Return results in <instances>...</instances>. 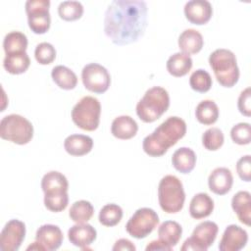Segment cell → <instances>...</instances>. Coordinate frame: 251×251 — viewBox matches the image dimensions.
Returning a JSON list of instances; mask_svg holds the SVG:
<instances>
[{
    "instance_id": "cell-34",
    "label": "cell",
    "mask_w": 251,
    "mask_h": 251,
    "mask_svg": "<svg viewBox=\"0 0 251 251\" xmlns=\"http://www.w3.org/2000/svg\"><path fill=\"white\" fill-rule=\"evenodd\" d=\"M212 84L213 80L210 74L203 69L194 71L189 77L190 87L199 93H205L209 91L212 87Z\"/></svg>"
},
{
    "instance_id": "cell-9",
    "label": "cell",
    "mask_w": 251,
    "mask_h": 251,
    "mask_svg": "<svg viewBox=\"0 0 251 251\" xmlns=\"http://www.w3.org/2000/svg\"><path fill=\"white\" fill-rule=\"evenodd\" d=\"M158 224V214L151 208L143 207L137 209L129 218L126 225V230L130 236L142 239L148 236Z\"/></svg>"
},
{
    "instance_id": "cell-14",
    "label": "cell",
    "mask_w": 251,
    "mask_h": 251,
    "mask_svg": "<svg viewBox=\"0 0 251 251\" xmlns=\"http://www.w3.org/2000/svg\"><path fill=\"white\" fill-rule=\"evenodd\" d=\"M248 242V233L245 229L236 225H229L226 227L219 249L221 251H239Z\"/></svg>"
},
{
    "instance_id": "cell-12",
    "label": "cell",
    "mask_w": 251,
    "mask_h": 251,
    "mask_svg": "<svg viewBox=\"0 0 251 251\" xmlns=\"http://www.w3.org/2000/svg\"><path fill=\"white\" fill-rule=\"evenodd\" d=\"M81 80L84 87L97 94L106 92L111 84V75L107 69L100 64L90 63L81 71Z\"/></svg>"
},
{
    "instance_id": "cell-22",
    "label": "cell",
    "mask_w": 251,
    "mask_h": 251,
    "mask_svg": "<svg viewBox=\"0 0 251 251\" xmlns=\"http://www.w3.org/2000/svg\"><path fill=\"white\" fill-rule=\"evenodd\" d=\"M214 210L213 199L205 192L195 194L189 204V214L195 220L209 217Z\"/></svg>"
},
{
    "instance_id": "cell-13",
    "label": "cell",
    "mask_w": 251,
    "mask_h": 251,
    "mask_svg": "<svg viewBox=\"0 0 251 251\" xmlns=\"http://www.w3.org/2000/svg\"><path fill=\"white\" fill-rule=\"evenodd\" d=\"M25 237V225L24 222L13 219L4 226L0 233V250L17 251Z\"/></svg>"
},
{
    "instance_id": "cell-11",
    "label": "cell",
    "mask_w": 251,
    "mask_h": 251,
    "mask_svg": "<svg viewBox=\"0 0 251 251\" xmlns=\"http://www.w3.org/2000/svg\"><path fill=\"white\" fill-rule=\"evenodd\" d=\"M219 231L216 223L205 221L196 226L190 237L186 238L180 247L181 251H206L214 243Z\"/></svg>"
},
{
    "instance_id": "cell-38",
    "label": "cell",
    "mask_w": 251,
    "mask_h": 251,
    "mask_svg": "<svg viewBox=\"0 0 251 251\" xmlns=\"http://www.w3.org/2000/svg\"><path fill=\"white\" fill-rule=\"evenodd\" d=\"M236 172L241 180L249 182L251 180V161L250 155L242 156L236 163Z\"/></svg>"
},
{
    "instance_id": "cell-30",
    "label": "cell",
    "mask_w": 251,
    "mask_h": 251,
    "mask_svg": "<svg viewBox=\"0 0 251 251\" xmlns=\"http://www.w3.org/2000/svg\"><path fill=\"white\" fill-rule=\"evenodd\" d=\"M94 214V208L89 201L78 200L72 204L69 217L71 220L76 224L87 223Z\"/></svg>"
},
{
    "instance_id": "cell-39",
    "label": "cell",
    "mask_w": 251,
    "mask_h": 251,
    "mask_svg": "<svg viewBox=\"0 0 251 251\" xmlns=\"http://www.w3.org/2000/svg\"><path fill=\"white\" fill-rule=\"evenodd\" d=\"M238 111L245 117L251 116V88L246 87L241 91L237 100Z\"/></svg>"
},
{
    "instance_id": "cell-29",
    "label": "cell",
    "mask_w": 251,
    "mask_h": 251,
    "mask_svg": "<svg viewBox=\"0 0 251 251\" xmlns=\"http://www.w3.org/2000/svg\"><path fill=\"white\" fill-rule=\"evenodd\" d=\"M219 107L218 105L210 99L202 100L196 107L195 117L196 120L205 126H210L215 124L219 118Z\"/></svg>"
},
{
    "instance_id": "cell-28",
    "label": "cell",
    "mask_w": 251,
    "mask_h": 251,
    "mask_svg": "<svg viewBox=\"0 0 251 251\" xmlns=\"http://www.w3.org/2000/svg\"><path fill=\"white\" fill-rule=\"evenodd\" d=\"M51 76L53 81L64 90H72L77 84L76 75L66 66L59 65L54 67L51 72Z\"/></svg>"
},
{
    "instance_id": "cell-6",
    "label": "cell",
    "mask_w": 251,
    "mask_h": 251,
    "mask_svg": "<svg viewBox=\"0 0 251 251\" xmlns=\"http://www.w3.org/2000/svg\"><path fill=\"white\" fill-rule=\"evenodd\" d=\"M158 200L161 209L168 214L178 213L183 208L185 193L177 176L168 175L162 177L158 185Z\"/></svg>"
},
{
    "instance_id": "cell-4",
    "label": "cell",
    "mask_w": 251,
    "mask_h": 251,
    "mask_svg": "<svg viewBox=\"0 0 251 251\" xmlns=\"http://www.w3.org/2000/svg\"><path fill=\"white\" fill-rule=\"evenodd\" d=\"M209 65L222 86L229 88L237 83L239 69L232 51L225 48L216 49L209 56Z\"/></svg>"
},
{
    "instance_id": "cell-8",
    "label": "cell",
    "mask_w": 251,
    "mask_h": 251,
    "mask_svg": "<svg viewBox=\"0 0 251 251\" xmlns=\"http://www.w3.org/2000/svg\"><path fill=\"white\" fill-rule=\"evenodd\" d=\"M101 104L93 96L82 97L72 110V120L74 124L86 131H93L100 124Z\"/></svg>"
},
{
    "instance_id": "cell-5",
    "label": "cell",
    "mask_w": 251,
    "mask_h": 251,
    "mask_svg": "<svg viewBox=\"0 0 251 251\" xmlns=\"http://www.w3.org/2000/svg\"><path fill=\"white\" fill-rule=\"evenodd\" d=\"M170 107V95L162 86L146 90L136 104V115L144 123H153L163 116Z\"/></svg>"
},
{
    "instance_id": "cell-2",
    "label": "cell",
    "mask_w": 251,
    "mask_h": 251,
    "mask_svg": "<svg viewBox=\"0 0 251 251\" xmlns=\"http://www.w3.org/2000/svg\"><path fill=\"white\" fill-rule=\"evenodd\" d=\"M186 133L185 122L176 116L169 117L154 131L144 137L143 151L150 157L163 156Z\"/></svg>"
},
{
    "instance_id": "cell-32",
    "label": "cell",
    "mask_w": 251,
    "mask_h": 251,
    "mask_svg": "<svg viewBox=\"0 0 251 251\" xmlns=\"http://www.w3.org/2000/svg\"><path fill=\"white\" fill-rule=\"evenodd\" d=\"M123 218V209L114 203L106 204L99 212V223L105 226H117Z\"/></svg>"
},
{
    "instance_id": "cell-15",
    "label": "cell",
    "mask_w": 251,
    "mask_h": 251,
    "mask_svg": "<svg viewBox=\"0 0 251 251\" xmlns=\"http://www.w3.org/2000/svg\"><path fill=\"white\" fill-rule=\"evenodd\" d=\"M184 16L188 22L196 25L207 24L213 15V8L209 1L191 0L184 6Z\"/></svg>"
},
{
    "instance_id": "cell-17",
    "label": "cell",
    "mask_w": 251,
    "mask_h": 251,
    "mask_svg": "<svg viewBox=\"0 0 251 251\" xmlns=\"http://www.w3.org/2000/svg\"><path fill=\"white\" fill-rule=\"evenodd\" d=\"M233 184V176L229 169L219 167L212 171L208 177L209 189L217 195H225L230 191Z\"/></svg>"
},
{
    "instance_id": "cell-7",
    "label": "cell",
    "mask_w": 251,
    "mask_h": 251,
    "mask_svg": "<svg viewBox=\"0 0 251 251\" xmlns=\"http://www.w3.org/2000/svg\"><path fill=\"white\" fill-rule=\"evenodd\" d=\"M0 136L15 144L25 145L33 137V126L21 115H7L0 122Z\"/></svg>"
},
{
    "instance_id": "cell-26",
    "label": "cell",
    "mask_w": 251,
    "mask_h": 251,
    "mask_svg": "<svg viewBox=\"0 0 251 251\" xmlns=\"http://www.w3.org/2000/svg\"><path fill=\"white\" fill-rule=\"evenodd\" d=\"M182 227L175 221H165L158 228L159 240L173 249L181 238Z\"/></svg>"
},
{
    "instance_id": "cell-3",
    "label": "cell",
    "mask_w": 251,
    "mask_h": 251,
    "mask_svg": "<svg viewBox=\"0 0 251 251\" xmlns=\"http://www.w3.org/2000/svg\"><path fill=\"white\" fill-rule=\"evenodd\" d=\"M44 192V205L54 213L64 211L69 204V182L67 177L58 171H50L41 179Z\"/></svg>"
},
{
    "instance_id": "cell-25",
    "label": "cell",
    "mask_w": 251,
    "mask_h": 251,
    "mask_svg": "<svg viewBox=\"0 0 251 251\" xmlns=\"http://www.w3.org/2000/svg\"><path fill=\"white\" fill-rule=\"evenodd\" d=\"M192 65L193 62L189 55L182 52H176L169 57L166 67L171 75L181 77L189 73Z\"/></svg>"
},
{
    "instance_id": "cell-31",
    "label": "cell",
    "mask_w": 251,
    "mask_h": 251,
    "mask_svg": "<svg viewBox=\"0 0 251 251\" xmlns=\"http://www.w3.org/2000/svg\"><path fill=\"white\" fill-rule=\"evenodd\" d=\"M27 48V37L21 31H11L7 33L3 40L5 54L25 52Z\"/></svg>"
},
{
    "instance_id": "cell-18",
    "label": "cell",
    "mask_w": 251,
    "mask_h": 251,
    "mask_svg": "<svg viewBox=\"0 0 251 251\" xmlns=\"http://www.w3.org/2000/svg\"><path fill=\"white\" fill-rule=\"evenodd\" d=\"M97 237L96 229L89 224H76L68 230V238L70 242L81 249L91 245Z\"/></svg>"
},
{
    "instance_id": "cell-16",
    "label": "cell",
    "mask_w": 251,
    "mask_h": 251,
    "mask_svg": "<svg viewBox=\"0 0 251 251\" xmlns=\"http://www.w3.org/2000/svg\"><path fill=\"white\" fill-rule=\"evenodd\" d=\"M64 239L63 232L58 226L46 224L38 227L35 233V241H37L43 250H57Z\"/></svg>"
},
{
    "instance_id": "cell-41",
    "label": "cell",
    "mask_w": 251,
    "mask_h": 251,
    "mask_svg": "<svg viewBox=\"0 0 251 251\" xmlns=\"http://www.w3.org/2000/svg\"><path fill=\"white\" fill-rule=\"evenodd\" d=\"M146 251H150V250H162V251H170L172 250L170 247H168L166 244H164L162 241L158 240H153L151 241L145 248Z\"/></svg>"
},
{
    "instance_id": "cell-1",
    "label": "cell",
    "mask_w": 251,
    "mask_h": 251,
    "mask_svg": "<svg viewBox=\"0 0 251 251\" xmlns=\"http://www.w3.org/2000/svg\"><path fill=\"white\" fill-rule=\"evenodd\" d=\"M147 4L139 0H114L105 12L104 32L117 45L137 41L147 26Z\"/></svg>"
},
{
    "instance_id": "cell-35",
    "label": "cell",
    "mask_w": 251,
    "mask_h": 251,
    "mask_svg": "<svg viewBox=\"0 0 251 251\" xmlns=\"http://www.w3.org/2000/svg\"><path fill=\"white\" fill-rule=\"evenodd\" d=\"M225 141L223 131L218 127H211L202 134V144L205 149L209 151H216L220 149Z\"/></svg>"
},
{
    "instance_id": "cell-36",
    "label": "cell",
    "mask_w": 251,
    "mask_h": 251,
    "mask_svg": "<svg viewBox=\"0 0 251 251\" xmlns=\"http://www.w3.org/2000/svg\"><path fill=\"white\" fill-rule=\"evenodd\" d=\"M34 57L40 65H49L56 58V49L49 42H41L35 47Z\"/></svg>"
},
{
    "instance_id": "cell-24",
    "label": "cell",
    "mask_w": 251,
    "mask_h": 251,
    "mask_svg": "<svg viewBox=\"0 0 251 251\" xmlns=\"http://www.w3.org/2000/svg\"><path fill=\"white\" fill-rule=\"evenodd\" d=\"M172 164L174 168L181 174H189L196 165V154L188 147H180L176 149L172 156Z\"/></svg>"
},
{
    "instance_id": "cell-27",
    "label": "cell",
    "mask_w": 251,
    "mask_h": 251,
    "mask_svg": "<svg viewBox=\"0 0 251 251\" xmlns=\"http://www.w3.org/2000/svg\"><path fill=\"white\" fill-rule=\"evenodd\" d=\"M30 59L26 52L6 54L3 60V67L11 75H21L27 71Z\"/></svg>"
},
{
    "instance_id": "cell-10",
    "label": "cell",
    "mask_w": 251,
    "mask_h": 251,
    "mask_svg": "<svg viewBox=\"0 0 251 251\" xmlns=\"http://www.w3.org/2000/svg\"><path fill=\"white\" fill-rule=\"evenodd\" d=\"M49 0H28L25 2L28 27L35 34H44L51 25Z\"/></svg>"
},
{
    "instance_id": "cell-21",
    "label": "cell",
    "mask_w": 251,
    "mask_h": 251,
    "mask_svg": "<svg viewBox=\"0 0 251 251\" xmlns=\"http://www.w3.org/2000/svg\"><path fill=\"white\" fill-rule=\"evenodd\" d=\"M66 152L72 156H83L93 148V139L84 134H71L64 141Z\"/></svg>"
},
{
    "instance_id": "cell-40",
    "label": "cell",
    "mask_w": 251,
    "mask_h": 251,
    "mask_svg": "<svg viewBox=\"0 0 251 251\" xmlns=\"http://www.w3.org/2000/svg\"><path fill=\"white\" fill-rule=\"evenodd\" d=\"M114 251H118V250H129V251H134L136 248L134 246V244L126 239V238H121L119 240H117L112 248Z\"/></svg>"
},
{
    "instance_id": "cell-19",
    "label": "cell",
    "mask_w": 251,
    "mask_h": 251,
    "mask_svg": "<svg viewBox=\"0 0 251 251\" xmlns=\"http://www.w3.org/2000/svg\"><path fill=\"white\" fill-rule=\"evenodd\" d=\"M137 131L138 125L130 116H119L114 119L111 125V133L118 139H130L136 135Z\"/></svg>"
},
{
    "instance_id": "cell-20",
    "label": "cell",
    "mask_w": 251,
    "mask_h": 251,
    "mask_svg": "<svg viewBox=\"0 0 251 251\" xmlns=\"http://www.w3.org/2000/svg\"><path fill=\"white\" fill-rule=\"evenodd\" d=\"M177 43L182 53L192 55L201 51L204 45V39L198 30L187 28L179 34Z\"/></svg>"
},
{
    "instance_id": "cell-33",
    "label": "cell",
    "mask_w": 251,
    "mask_h": 251,
    "mask_svg": "<svg viewBox=\"0 0 251 251\" xmlns=\"http://www.w3.org/2000/svg\"><path fill=\"white\" fill-rule=\"evenodd\" d=\"M58 14L64 21H76L83 15V6L78 1H63L58 6Z\"/></svg>"
},
{
    "instance_id": "cell-23",
    "label": "cell",
    "mask_w": 251,
    "mask_h": 251,
    "mask_svg": "<svg viewBox=\"0 0 251 251\" xmlns=\"http://www.w3.org/2000/svg\"><path fill=\"white\" fill-rule=\"evenodd\" d=\"M231 208L236 214L240 223L246 226H250L251 195L248 191L242 190L235 193L231 199Z\"/></svg>"
},
{
    "instance_id": "cell-37",
    "label": "cell",
    "mask_w": 251,
    "mask_h": 251,
    "mask_svg": "<svg viewBox=\"0 0 251 251\" xmlns=\"http://www.w3.org/2000/svg\"><path fill=\"white\" fill-rule=\"evenodd\" d=\"M232 141L238 145H246L251 141V126L248 123H238L230 129Z\"/></svg>"
}]
</instances>
